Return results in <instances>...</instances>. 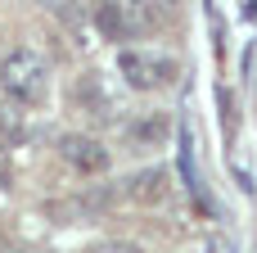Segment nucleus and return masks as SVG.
<instances>
[{"instance_id":"f257e3e1","label":"nucleus","mask_w":257,"mask_h":253,"mask_svg":"<svg viewBox=\"0 0 257 253\" xmlns=\"http://www.w3.org/2000/svg\"><path fill=\"white\" fill-rule=\"evenodd\" d=\"M45 59L36 54V50H27V45H18V50H9L5 59H0V86H5V95L23 109V104H36L41 95H45Z\"/></svg>"},{"instance_id":"f03ea898","label":"nucleus","mask_w":257,"mask_h":253,"mask_svg":"<svg viewBox=\"0 0 257 253\" xmlns=\"http://www.w3.org/2000/svg\"><path fill=\"white\" fill-rule=\"evenodd\" d=\"M95 27L108 41H136L154 27L149 0H95Z\"/></svg>"},{"instance_id":"7ed1b4c3","label":"nucleus","mask_w":257,"mask_h":253,"mask_svg":"<svg viewBox=\"0 0 257 253\" xmlns=\"http://www.w3.org/2000/svg\"><path fill=\"white\" fill-rule=\"evenodd\" d=\"M117 72H122V81L131 91H145L149 95V91L172 86L176 72H181V63L172 54H154V50H122L117 54Z\"/></svg>"},{"instance_id":"20e7f679","label":"nucleus","mask_w":257,"mask_h":253,"mask_svg":"<svg viewBox=\"0 0 257 253\" xmlns=\"http://www.w3.org/2000/svg\"><path fill=\"white\" fill-rule=\"evenodd\" d=\"M59 158H63L72 172H81V177L108 172V149H104L95 136H86V131H63V136H59Z\"/></svg>"},{"instance_id":"39448f33","label":"nucleus","mask_w":257,"mask_h":253,"mask_svg":"<svg viewBox=\"0 0 257 253\" xmlns=\"http://www.w3.org/2000/svg\"><path fill=\"white\" fill-rule=\"evenodd\" d=\"M167 131H172V118L167 113H140V118H131L122 127V136H126L131 149H163Z\"/></svg>"},{"instance_id":"423d86ee","label":"nucleus","mask_w":257,"mask_h":253,"mask_svg":"<svg viewBox=\"0 0 257 253\" xmlns=\"http://www.w3.org/2000/svg\"><path fill=\"white\" fill-rule=\"evenodd\" d=\"M122 190H126V199H136V204H163V199L172 195V172H167V167H145V172H136L131 181H122Z\"/></svg>"},{"instance_id":"0eeeda50","label":"nucleus","mask_w":257,"mask_h":253,"mask_svg":"<svg viewBox=\"0 0 257 253\" xmlns=\"http://www.w3.org/2000/svg\"><path fill=\"white\" fill-rule=\"evenodd\" d=\"M90 253H145V249H140L136 240H99Z\"/></svg>"},{"instance_id":"6e6552de","label":"nucleus","mask_w":257,"mask_h":253,"mask_svg":"<svg viewBox=\"0 0 257 253\" xmlns=\"http://www.w3.org/2000/svg\"><path fill=\"white\" fill-rule=\"evenodd\" d=\"M0 127L5 136H23V109H0Z\"/></svg>"},{"instance_id":"1a4fd4ad","label":"nucleus","mask_w":257,"mask_h":253,"mask_svg":"<svg viewBox=\"0 0 257 253\" xmlns=\"http://www.w3.org/2000/svg\"><path fill=\"white\" fill-rule=\"evenodd\" d=\"M41 9H50L54 18H77V0H36Z\"/></svg>"},{"instance_id":"9d476101","label":"nucleus","mask_w":257,"mask_h":253,"mask_svg":"<svg viewBox=\"0 0 257 253\" xmlns=\"http://www.w3.org/2000/svg\"><path fill=\"white\" fill-rule=\"evenodd\" d=\"M149 5H163V9H172V5H181V0H149Z\"/></svg>"},{"instance_id":"9b49d317","label":"nucleus","mask_w":257,"mask_h":253,"mask_svg":"<svg viewBox=\"0 0 257 253\" xmlns=\"http://www.w3.org/2000/svg\"><path fill=\"white\" fill-rule=\"evenodd\" d=\"M0 253H5V240H0Z\"/></svg>"}]
</instances>
